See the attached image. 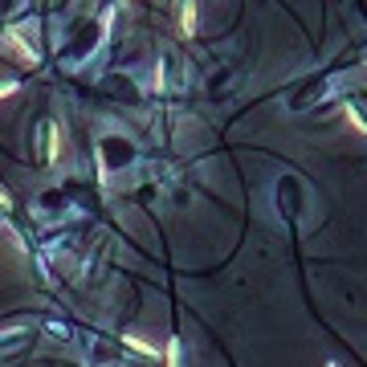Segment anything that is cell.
I'll return each instance as SVG.
<instances>
[{"mask_svg":"<svg viewBox=\"0 0 367 367\" xmlns=\"http://www.w3.org/2000/svg\"><path fill=\"white\" fill-rule=\"evenodd\" d=\"M0 208H12V196H8L4 188H0Z\"/></svg>","mask_w":367,"mask_h":367,"instance_id":"cell-7","label":"cell"},{"mask_svg":"<svg viewBox=\"0 0 367 367\" xmlns=\"http://www.w3.org/2000/svg\"><path fill=\"white\" fill-rule=\"evenodd\" d=\"M176 8H180V29H184V37H196V0H180Z\"/></svg>","mask_w":367,"mask_h":367,"instance_id":"cell-1","label":"cell"},{"mask_svg":"<svg viewBox=\"0 0 367 367\" xmlns=\"http://www.w3.org/2000/svg\"><path fill=\"white\" fill-rule=\"evenodd\" d=\"M46 139H49L46 159H49V163H57V155H61V127H57V123H49V127H46Z\"/></svg>","mask_w":367,"mask_h":367,"instance_id":"cell-2","label":"cell"},{"mask_svg":"<svg viewBox=\"0 0 367 367\" xmlns=\"http://www.w3.org/2000/svg\"><path fill=\"white\" fill-rule=\"evenodd\" d=\"M123 343H127L131 351H139V355H151V359H155V343H147V339H139V335H123Z\"/></svg>","mask_w":367,"mask_h":367,"instance_id":"cell-4","label":"cell"},{"mask_svg":"<svg viewBox=\"0 0 367 367\" xmlns=\"http://www.w3.org/2000/svg\"><path fill=\"white\" fill-rule=\"evenodd\" d=\"M364 66H367V57H364Z\"/></svg>","mask_w":367,"mask_h":367,"instance_id":"cell-8","label":"cell"},{"mask_svg":"<svg viewBox=\"0 0 367 367\" xmlns=\"http://www.w3.org/2000/svg\"><path fill=\"white\" fill-rule=\"evenodd\" d=\"M8 94H17V82H4L0 86V98H8Z\"/></svg>","mask_w":367,"mask_h":367,"instance_id":"cell-6","label":"cell"},{"mask_svg":"<svg viewBox=\"0 0 367 367\" xmlns=\"http://www.w3.org/2000/svg\"><path fill=\"white\" fill-rule=\"evenodd\" d=\"M343 115H347V123H351V127H355V131H359V135L367 139V119H364V110L347 102V106H343Z\"/></svg>","mask_w":367,"mask_h":367,"instance_id":"cell-3","label":"cell"},{"mask_svg":"<svg viewBox=\"0 0 367 367\" xmlns=\"http://www.w3.org/2000/svg\"><path fill=\"white\" fill-rule=\"evenodd\" d=\"M163 367H184L180 364V339H168V347H163Z\"/></svg>","mask_w":367,"mask_h":367,"instance_id":"cell-5","label":"cell"},{"mask_svg":"<svg viewBox=\"0 0 367 367\" xmlns=\"http://www.w3.org/2000/svg\"><path fill=\"white\" fill-rule=\"evenodd\" d=\"M326 367H335V364H326Z\"/></svg>","mask_w":367,"mask_h":367,"instance_id":"cell-9","label":"cell"}]
</instances>
